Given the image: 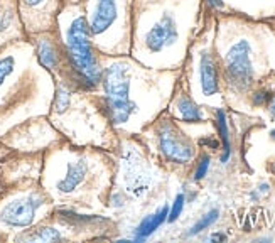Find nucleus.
<instances>
[{
	"label": "nucleus",
	"mask_w": 275,
	"mask_h": 243,
	"mask_svg": "<svg viewBox=\"0 0 275 243\" xmlns=\"http://www.w3.org/2000/svg\"><path fill=\"white\" fill-rule=\"evenodd\" d=\"M216 127H218L219 137L223 142V154H221V164H226L232 156V145H230V132L228 123H226V113L223 110L216 112Z\"/></svg>",
	"instance_id": "4468645a"
},
{
	"label": "nucleus",
	"mask_w": 275,
	"mask_h": 243,
	"mask_svg": "<svg viewBox=\"0 0 275 243\" xmlns=\"http://www.w3.org/2000/svg\"><path fill=\"white\" fill-rule=\"evenodd\" d=\"M14 68H16V60L12 56L0 58V86L14 73Z\"/></svg>",
	"instance_id": "6ab92c4d"
},
{
	"label": "nucleus",
	"mask_w": 275,
	"mask_h": 243,
	"mask_svg": "<svg viewBox=\"0 0 275 243\" xmlns=\"http://www.w3.org/2000/svg\"><path fill=\"white\" fill-rule=\"evenodd\" d=\"M210 164H211V159L210 156H203L197 162V167L196 171H194V181H201V179L204 178V176L208 174V169H210Z\"/></svg>",
	"instance_id": "412c9836"
},
{
	"label": "nucleus",
	"mask_w": 275,
	"mask_h": 243,
	"mask_svg": "<svg viewBox=\"0 0 275 243\" xmlns=\"http://www.w3.org/2000/svg\"><path fill=\"white\" fill-rule=\"evenodd\" d=\"M103 101L108 119L117 125H123L134 115L135 105L130 100V75L125 62H112L101 71Z\"/></svg>",
	"instance_id": "f03ea898"
},
{
	"label": "nucleus",
	"mask_w": 275,
	"mask_h": 243,
	"mask_svg": "<svg viewBox=\"0 0 275 243\" xmlns=\"http://www.w3.org/2000/svg\"><path fill=\"white\" fill-rule=\"evenodd\" d=\"M38 60L47 69H54L58 66V51L49 39L38 40Z\"/></svg>",
	"instance_id": "9b49d317"
},
{
	"label": "nucleus",
	"mask_w": 275,
	"mask_h": 243,
	"mask_svg": "<svg viewBox=\"0 0 275 243\" xmlns=\"http://www.w3.org/2000/svg\"><path fill=\"white\" fill-rule=\"evenodd\" d=\"M20 242H59L63 240V235L59 233V230L53 226H41L38 230L27 231V233L20 235Z\"/></svg>",
	"instance_id": "f8f14e48"
},
{
	"label": "nucleus",
	"mask_w": 275,
	"mask_h": 243,
	"mask_svg": "<svg viewBox=\"0 0 275 243\" xmlns=\"http://www.w3.org/2000/svg\"><path fill=\"white\" fill-rule=\"evenodd\" d=\"M12 20H14V10L9 5L0 3V32L7 31L12 25Z\"/></svg>",
	"instance_id": "aec40b11"
},
{
	"label": "nucleus",
	"mask_w": 275,
	"mask_h": 243,
	"mask_svg": "<svg viewBox=\"0 0 275 243\" xmlns=\"http://www.w3.org/2000/svg\"><path fill=\"white\" fill-rule=\"evenodd\" d=\"M201 145H208L211 149H218V141L216 139H203L201 141Z\"/></svg>",
	"instance_id": "b1692460"
},
{
	"label": "nucleus",
	"mask_w": 275,
	"mask_h": 243,
	"mask_svg": "<svg viewBox=\"0 0 275 243\" xmlns=\"http://www.w3.org/2000/svg\"><path fill=\"white\" fill-rule=\"evenodd\" d=\"M210 240H211V242H225L226 237H225L223 233H213L211 237H210Z\"/></svg>",
	"instance_id": "393cba45"
},
{
	"label": "nucleus",
	"mask_w": 275,
	"mask_h": 243,
	"mask_svg": "<svg viewBox=\"0 0 275 243\" xmlns=\"http://www.w3.org/2000/svg\"><path fill=\"white\" fill-rule=\"evenodd\" d=\"M167 215H169V206L164 204V206H160L157 211H154L152 215L145 216V218L137 224V228L134 230V240L135 242L147 240L157 228H160L162 223L167 222Z\"/></svg>",
	"instance_id": "9d476101"
},
{
	"label": "nucleus",
	"mask_w": 275,
	"mask_h": 243,
	"mask_svg": "<svg viewBox=\"0 0 275 243\" xmlns=\"http://www.w3.org/2000/svg\"><path fill=\"white\" fill-rule=\"evenodd\" d=\"M177 38H179L177 22H176L172 14L166 12L145 32L144 46L150 53H160V51L171 47L177 40Z\"/></svg>",
	"instance_id": "423d86ee"
},
{
	"label": "nucleus",
	"mask_w": 275,
	"mask_h": 243,
	"mask_svg": "<svg viewBox=\"0 0 275 243\" xmlns=\"http://www.w3.org/2000/svg\"><path fill=\"white\" fill-rule=\"evenodd\" d=\"M44 0H22V3L24 5H27V7H36V5H39V3H42Z\"/></svg>",
	"instance_id": "a878e982"
},
{
	"label": "nucleus",
	"mask_w": 275,
	"mask_h": 243,
	"mask_svg": "<svg viewBox=\"0 0 275 243\" xmlns=\"http://www.w3.org/2000/svg\"><path fill=\"white\" fill-rule=\"evenodd\" d=\"M218 218H219L218 209H211V211H208L203 218H199L196 223L193 224V226H191V230L188 231V237H196V235H199L201 231L208 230L211 224H215L216 222H218Z\"/></svg>",
	"instance_id": "2eb2a0df"
},
{
	"label": "nucleus",
	"mask_w": 275,
	"mask_h": 243,
	"mask_svg": "<svg viewBox=\"0 0 275 243\" xmlns=\"http://www.w3.org/2000/svg\"><path fill=\"white\" fill-rule=\"evenodd\" d=\"M225 73L228 84L235 91H245L254 83L252 46L247 39H240L230 47L225 58Z\"/></svg>",
	"instance_id": "7ed1b4c3"
},
{
	"label": "nucleus",
	"mask_w": 275,
	"mask_h": 243,
	"mask_svg": "<svg viewBox=\"0 0 275 243\" xmlns=\"http://www.w3.org/2000/svg\"><path fill=\"white\" fill-rule=\"evenodd\" d=\"M199 81H201V90L206 97L216 95L219 90L218 86V69H216V62L213 60L210 53L201 54L199 61Z\"/></svg>",
	"instance_id": "1a4fd4ad"
},
{
	"label": "nucleus",
	"mask_w": 275,
	"mask_h": 243,
	"mask_svg": "<svg viewBox=\"0 0 275 243\" xmlns=\"http://www.w3.org/2000/svg\"><path fill=\"white\" fill-rule=\"evenodd\" d=\"M208 2H210V5L216 7V9H221V7H223V2H221V0H208Z\"/></svg>",
	"instance_id": "cd10ccee"
},
{
	"label": "nucleus",
	"mask_w": 275,
	"mask_h": 243,
	"mask_svg": "<svg viewBox=\"0 0 275 243\" xmlns=\"http://www.w3.org/2000/svg\"><path fill=\"white\" fill-rule=\"evenodd\" d=\"M157 141H159L160 152L166 156L167 161L184 164L194 157V149L191 142L171 122H162L157 130Z\"/></svg>",
	"instance_id": "39448f33"
},
{
	"label": "nucleus",
	"mask_w": 275,
	"mask_h": 243,
	"mask_svg": "<svg viewBox=\"0 0 275 243\" xmlns=\"http://www.w3.org/2000/svg\"><path fill=\"white\" fill-rule=\"evenodd\" d=\"M117 20V0H97L91 14L90 31L93 36H101L108 31Z\"/></svg>",
	"instance_id": "0eeeda50"
},
{
	"label": "nucleus",
	"mask_w": 275,
	"mask_h": 243,
	"mask_svg": "<svg viewBox=\"0 0 275 243\" xmlns=\"http://www.w3.org/2000/svg\"><path fill=\"white\" fill-rule=\"evenodd\" d=\"M88 162L85 159L73 161L66 167V174L63 176L61 181H58L56 187L61 194H71L85 182L86 174H88Z\"/></svg>",
	"instance_id": "6e6552de"
},
{
	"label": "nucleus",
	"mask_w": 275,
	"mask_h": 243,
	"mask_svg": "<svg viewBox=\"0 0 275 243\" xmlns=\"http://www.w3.org/2000/svg\"><path fill=\"white\" fill-rule=\"evenodd\" d=\"M272 171H274V172H275V164H274V167H272Z\"/></svg>",
	"instance_id": "c756f323"
},
{
	"label": "nucleus",
	"mask_w": 275,
	"mask_h": 243,
	"mask_svg": "<svg viewBox=\"0 0 275 243\" xmlns=\"http://www.w3.org/2000/svg\"><path fill=\"white\" fill-rule=\"evenodd\" d=\"M177 112L181 115V119L184 122H189V123H197V122H203L204 119L199 106L188 97H182L177 101Z\"/></svg>",
	"instance_id": "ddd939ff"
},
{
	"label": "nucleus",
	"mask_w": 275,
	"mask_h": 243,
	"mask_svg": "<svg viewBox=\"0 0 275 243\" xmlns=\"http://www.w3.org/2000/svg\"><path fill=\"white\" fill-rule=\"evenodd\" d=\"M58 215L61 216V222L69 223V224H88V223H93V222H100V218H95V216H86V215H78L75 211H69V209H61Z\"/></svg>",
	"instance_id": "dca6fc26"
},
{
	"label": "nucleus",
	"mask_w": 275,
	"mask_h": 243,
	"mask_svg": "<svg viewBox=\"0 0 275 243\" xmlns=\"http://www.w3.org/2000/svg\"><path fill=\"white\" fill-rule=\"evenodd\" d=\"M270 139L275 141V128H274V130H270Z\"/></svg>",
	"instance_id": "c85d7f7f"
},
{
	"label": "nucleus",
	"mask_w": 275,
	"mask_h": 243,
	"mask_svg": "<svg viewBox=\"0 0 275 243\" xmlns=\"http://www.w3.org/2000/svg\"><path fill=\"white\" fill-rule=\"evenodd\" d=\"M112 206L113 208H122V206H125V198H123L120 193L113 194L112 196Z\"/></svg>",
	"instance_id": "5701e85b"
},
{
	"label": "nucleus",
	"mask_w": 275,
	"mask_h": 243,
	"mask_svg": "<svg viewBox=\"0 0 275 243\" xmlns=\"http://www.w3.org/2000/svg\"><path fill=\"white\" fill-rule=\"evenodd\" d=\"M69 101H71V93L66 90L64 86H59L56 91V101H54V108H56L58 113L64 112L69 106Z\"/></svg>",
	"instance_id": "a211bd4d"
},
{
	"label": "nucleus",
	"mask_w": 275,
	"mask_h": 243,
	"mask_svg": "<svg viewBox=\"0 0 275 243\" xmlns=\"http://www.w3.org/2000/svg\"><path fill=\"white\" fill-rule=\"evenodd\" d=\"M46 202V200L38 193H31L29 196L17 198L3 206L0 211V222L10 228H27L34 222L38 209Z\"/></svg>",
	"instance_id": "20e7f679"
},
{
	"label": "nucleus",
	"mask_w": 275,
	"mask_h": 243,
	"mask_svg": "<svg viewBox=\"0 0 275 243\" xmlns=\"http://www.w3.org/2000/svg\"><path fill=\"white\" fill-rule=\"evenodd\" d=\"M270 98H272V93L267 90H260L256 91V93L254 95V98H252V103L256 106H262V105H267V103L270 101Z\"/></svg>",
	"instance_id": "4be33fe9"
},
{
	"label": "nucleus",
	"mask_w": 275,
	"mask_h": 243,
	"mask_svg": "<svg viewBox=\"0 0 275 243\" xmlns=\"http://www.w3.org/2000/svg\"><path fill=\"white\" fill-rule=\"evenodd\" d=\"M269 112H270V115L275 117V95H272V98H270V101H269Z\"/></svg>",
	"instance_id": "bb28decb"
},
{
	"label": "nucleus",
	"mask_w": 275,
	"mask_h": 243,
	"mask_svg": "<svg viewBox=\"0 0 275 243\" xmlns=\"http://www.w3.org/2000/svg\"><path fill=\"white\" fill-rule=\"evenodd\" d=\"M90 24L85 17H76L71 22L66 34V46H68V58L78 76L79 83L85 88H93L100 83L101 69L95 56L93 46L90 40Z\"/></svg>",
	"instance_id": "f257e3e1"
},
{
	"label": "nucleus",
	"mask_w": 275,
	"mask_h": 243,
	"mask_svg": "<svg viewBox=\"0 0 275 243\" xmlns=\"http://www.w3.org/2000/svg\"><path fill=\"white\" fill-rule=\"evenodd\" d=\"M184 204H186V196L182 193H179L177 196H176L174 202H172V206L169 208V215H167V222L169 223H174L176 220L181 216L182 209H184Z\"/></svg>",
	"instance_id": "f3484780"
}]
</instances>
